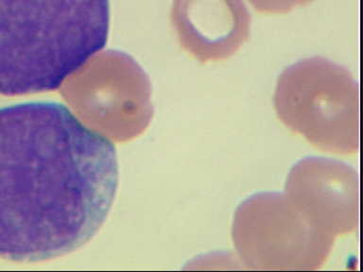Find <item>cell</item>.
Returning a JSON list of instances; mask_svg holds the SVG:
<instances>
[{
  "mask_svg": "<svg viewBox=\"0 0 363 272\" xmlns=\"http://www.w3.org/2000/svg\"><path fill=\"white\" fill-rule=\"evenodd\" d=\"M112 142L59 102L0 108V257L74 252L104 226L118 193Z\"/></svg>",
  "mask_w": 363,
  "mask_h": 272,
  "instance_id": "cell-1",
  "label": "cell"
},
{
  "mask_svg": "<svg viewBox=\"0 0 363 272\" xmlns=\"http://www.w3.org/2000/svg\"><path fill=\"white\" fill-rule=\"evenodd\" d=\"M109 0H0V95L58 89L106 45Z\"/></svg>",
  "mask_w": 363,
  "mask_h": 272,
  "instance_id": "cell-2",
  "label": "cell"
},
{
  "mask_svg": "<svg viewBox=\"0 0 363 272\" xmlns=\"http://www.w3.org/2000/svg\"><path fill=\"white\" fill-rule=\"evenodd\" d=\"M274 101L278 118L318 149L359 150V85L342 65L322 57L291 65L278 78Z\"/></svg>",
  "mask_w": 363,
  "mask_h": 272,
  "instance_id": "cell-3",
  "label": "cell"
},
{
  "mask_svg": "<svg viewBox=\"0 0 363 272\" xmlns=\"http://www.w3.org/2000/svg\"><path fill=\"white\" fill-rule=\"evenodd\" d=\"M234 246L252 271H316L336 237L320 231L286 194L261 193L238 207L232 226Z\"/></svg>",
  "mask_w": 363,
  "mask_h": 272,
  "instance_id": "cell-4",
  "label": "cell"
},
{
  "mask_svg": "<svg viewBox=\"0 0 363 272\" xmlns=\"http://www.w3.org/2000/svg\"><path fill=\"white\" fill-rule=\"evenodd\" d=\"M286 197L320 231L337 237L359 224V177L337 160L308 157L298 162L286 178Z\"/></svg>",
  "mask_w": 363,
  "mask_h": 272,
  "instance_id": "cell-5",
  "label": "cell"
},
{
  "mask_svg": "<svg viewBox=\"0 0 363 272\" xmlns=\"http://www.w3.org/2000/svg\"><path fill=\"white\" fill-rule=\"evenodd\" d=\"M172 17L182 45L201 62L235 55L251 31L244 0H174Z\"/></svg>",
  "mask_w": 363,
  "mask_h": 272,
  "instance_id": "cell-6",
  "label": "cell"
},
{
  "mask_svg": "<svg viewBox=\"0 0 363 272\" xmlns=\"http://www.w3.org/2000/svg\"><path fill=\"white\" fill-rule=\"evenodd\" d=\"M257 13L267 16L286 14L295 8L311 4L315 0H248Z\"/></svg>",
  "mask_w": 363,
  "mask_h": 272,
  "instance_id": "cell-7",
  "label": "cell"
}]
</instances>
